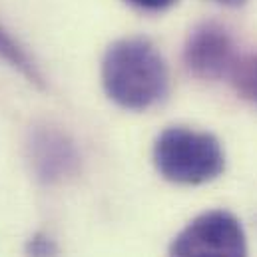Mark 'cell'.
I'll use <instances>...</instances> for the list:
<instances>
[{"mask_svg":"<svg viewBox=\"0 0 257 257\" xmlns=\"http://www.w3.org/2000/svg\"><path fill=\"white\" fill-rule=\"evenodd\" d=\"M132 6L136 8H142V10H152V12H158V10H166L170 8L174 2L178 0H126Z\"/></svg>","mask_w":257,"mask_h":257,"instance_id":"obj_9","label":"cell"},{"mask_svg":"<svg viewBox=\"0 0 257 257\" xmlns=\"http://www.w3.org/2000/svg\"><path fill=\"white\" fill-rule=\"evenodd\" d=\"M237 58L231 34L217 22L195 26L184 48L188 70L201 80H221L229 76Z\"/></svg>","mask_w":257,"mask_h":257,"instance_id":"obj_4","label":"cell"},{"mask_svg":"<svg viewBox=\"0 0 257 257\" xmlns=\"http://www.w3.org/2000/svg\"><path fill=\"white\" fill-rule=\"evenodd\" d=\"M102 84L112 102L124 110L144 112L160 104L170 90L164 56L146 38L114 42L102 60Z\"/></svg>","mask_w":257,"mask_h":257,"instance_id":"obj_1","label":"cell"},{"mask_svg":"<svg viewBox=\"0 0 257 257\" xmlns=\"http://www.w3.org/2000/svg\"><path fill=\"white\" fill-rule=\"evenodd\" d=\"M154 164L168 182L199 186L221 176L225 156L213 134L172 126L164 130L154 144Z\"/></svg>","mask_w":257,"mask_h":257,"instance_id":"obj_2","label":"cell"},{"mask_svg":"<svg viewBox=\"0 0 257 257\" xmlns=\"http://www.w3.org/2000/svg\"><path fill=\"white\" fill-rule=\"evenodd\" d=\"M229 78L237 94L257 102V56H239Z\"/></svg>","mask_w":257,"mask_h":257,"instance_id":"obj_7","label":"cell"},{"mask_svg":"<svg viewBox=\"0 0 257 257\" xmlns=\"http://www.w3.org/2000/svg\"><path fill=\"white\" fill-rule=\"evenodd\" d=\"M170 257H247L245 231L233 213L205 211L174 237Z\"/></svg>","mask_w":257,"mask_h":257,"instance_id":"obj_3","label":"cell"},{"mask_svg":"<svg viewBox=\"0 0 257 257\" xmlns=\"http://www.w3.org/2000/svg\"><path fill=\"white\" fill-rule=\"evenodd\" d=\"M0 58L4 62L12 66L14 70H18L22 76H26L32 84L36 86H44V80H42V74L40 70L36 68L34 60L28 56V52L0 26Z\"/></svg>","mask_w":257,"mask_h":257,"instance_id":"obj_6","label":"cell"},{"mask_svg":"<svg viewBox=\"0 0 257 257\" xmlns=\"http://www.w3.org/2000/svg\"><path fill=\"white\" fill-rule=\"evenodd\" d=\"M215 2H219V4H225V6H239V4H243L245 0H215Z\"/></svg>","mask_w":257,"mask_h":257,"instance_id":"obj_10","label":"cell"},{"mask_svg":"<svg viewBox=\"0 0 257 257\" xmlns=\"http://www.w3.org/2000/svg\"><path fill=\"white\" fill-rule=\"evenodd\" d=\"M24 255L26 257H60V247L58 243L48 235V233H34L24 247Z\"/></svg>","mask_w":257,"mask_h":257,"instance_id":"obj_8","label":"cell"},{"mask_svg":"<svg viewBox=\"0 0 257 257\" xmlns=\"http://www.w3.org/2000/svg\"><path fill=\"white\" fill-rule=\"evenodd\" d=\"M30 164L36 178L44 184H56L76 174L80 166L78 152L70 138L54 128H36L28 142Z\"/></svg>","mask_w":257,"mask_h":257,"instance_id":"obj_5","label":"cell"}]
</instances>
